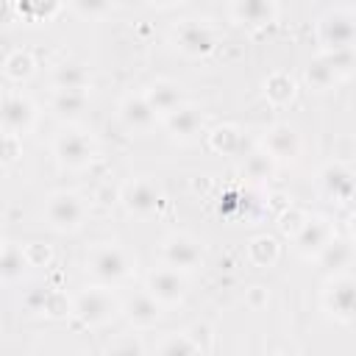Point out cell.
Here are the masks:
<instances>
[{
  "mask_svg": "<svg viewBox=\"0 0 356 356\" xmlns=\"http://www.w3.org/2000/svg\"><path fill=\"white\" fill-rule=\"evenodd\" d=\"M81 270L92 284L120 286L136 275V253L131 248H125L122 242H114V239L92 242L83 253Z\"/></svg>",
  "mask_w": 356,
  "mask_h": 356,
  "instance_id": "cell-1",
  "label": "cell"
},
{
  "mask_svg": "<svg viewBox=\"0 0 356 356\" xmlns=\"http://www.w3.org/2000/svg\"><path fill=\"white\" fill-rule=\"evenodd\" d=\"M70 317L86 331L106 328L122 317V298L114 292V286L89 281V286L70 298Z\"/></svg>",
  "mask_w": 356,
  "mask_h": 356,
  "instance_id": "cell-2",
  "label": "cell"
},
{
  "mask_svg": "<svg viewBox=\"0 0 356 356\" xmlns=\"http://www.w3.org/2000/svg\"><path fill=\"white\" fill-rule=\"evenodd\" d=\"M89 217V200L75 189H53L39 209V220L53 234H75Z\"/></svg>",
  "mask_w": 356,
  "mask_h": 356,
  "instance_id": "cell-3",
  "label": "cell"
},
{
  "mask_svg": "<svg viewBox=\"0 0 356 356\" xmlns=\"http://www.w3.org/2000/svg\"><path fill=\"white\" fill-rule=\"evenodd\" d=\"M50 153L61 170L81 172V170H89L95 164L100 150H97V139L92 136V131L67 122V128H61L50 139Z\"/></svg>",
  "mask_w": 356,
  "mask_h": 356,
  "instance_id": "cell-4",
  "label": "cell"
},
{
  "mask_svg": "<svg viewBox=\"0 0 356 356\" xmlns=\"http://www.w3.org/2000/svg\"><path fill=\"white\" fill-rule=\"evenodd\" d=\"M117 203L122 206V211L128 217L147 220V217H156L164 209L167 195H164V189H161V184L156 178H150V175H131L128 181L120 184Z\"/></svg>",
  "mask_w": 356,
  "mask_h": 356,
  "instance_id": "cell-5",
  "label": "cell"
},
{
  "mask_svg": "<svg viewBox=\"0 0 356 356\" xmlns=\"http://www.w3.org/2000/svg\"><path fill=\"white\" fill-rule=\"evenodd\" d=\"M170 44L184 58L203 61L217 50V28L203 17H184L170 28Z\"/></svg>",
  "mask_w": 356,
  "mask_h": 356,
  "instance_id": "cell-6",
  "label": "cell"
},
{
  "mask_svg": "<svg viewBox=\"0 0 356 356\" xmlns=\"http://www.w3.org/2000/svg\"><path fill=\"white\" fill-rule=\"evenodd\" d=\"M356 72V50H320L317 58L309 61L303 81L314 92H328L348 81Z\"/></svg>",
  "mask_w": 356,
  "mask_h": 356,
  "instance_id": "cell-7",
  "label": "cell"
},
{
  "mask_svg": "<svg viewBox=\"0 0 356 356\" xmlns=\"http://www.w3.org/2000/svg\"><path fill=\"white\" fill-rule=\"evenodd\" d=\"M320 309L339 325L356 323V275L331 273L320 286Z\"/></svg>",
  "mask_w": 356,
  "mask_h": 356,
  "instance_id": "cell-8",
  "label": "cell"
},
{
  "mask_svg": "<svg viewBox=\"0 0 356 356\" xmlns=\"http://www.w3.org/2000/svg\"><path fill=\"white\" fill-rule=\"evenodd\" d=\"M317 44L323 50H356V8L334 6L317 17Z\"/></svg>",
  "mask_w": 356,
  "mask_h": 356,
  "instance_id": "cell-9",
  "label": "cell"
},
{
  "mask_svg": "<svg viewBox=\"0 0 356 356\" xmlns=\"http://www.w3.org/2000/svg\"><path fill=\"white\" fill-rule=\"evenodd\" d=\"M159 261L192 275L206 267V250L203 242L189 231H170L159 242Z\"/></svg>",
  "mask_w": 356,
  "mask_h": 356,
  "instance_id": "cell-10",
  "label": "cell"
},
{
  "mask_svg": "<svg viewBox=\"0 0 356 356\" xmlns=\"http://www.w3.org/2000/svg\"><path fill=\"white\" fill-rule=\"evenodd\" d=\"M145 289L164 306V309H175L186 300L189 295V273H181L170 264H156L145 273Z\"/></svg>",
  "mask_w": 356,
  "mask_h": 356,
  "instance_id": "cell-11",
  "label": "cell"
},
{
  "mask_svg": "<svg viewBox=\"0 0 356 356\" xmlns=\"http://www.w3.org/2000/svg\"><path fill=\"white\" fill-rule=\"evenodd\" d=\"M39 125V106L22 89H8L3 95V134L25 139Z\"/></svg>",
  "mask_w": 356,
  "mask_h": 356,
  "instance_id": "cell-12",
  "label": "cell"
},
{
  "mask_svg": "<svg viewBox=\"0 0 356 356\" xmlns=\"http://www.w3.org/2000/svg\"><path fill=\"white\" fill-rule=\"evenodd\" d=\"M117 122L131 134V136H147L156 131V125H161V117L156 114V108L147 103L145 92H125L117 100Z\"/></svg>",
  "mask_w": 356,
  "mask_h": 356,
  "instance_id": "cell-13",
  "label": "cell"
},
{
  "mask_svg": "<svg viewBox=\"0 0 356 356\" xmlns=\"http://www.w3.org/2000/svg\"><path fill=\"white\" fill-rule=\"evenodd\" d=\"M334 239H337L334 222H331L325 214H309V220L303 222V228H300L289 242H292V250H295L300 259L317 261V256H320Z\"/></svg>",
  "mask_w": 356,
  "mask_h": 356,
  "instance_id": "cell-14",
  "label": "cell"
},
{
  "mask_svg": "<svg viewBox=\"0 0 356 356\" xmlns=\"http://www.w3.org/2000/svg\"><path fill=\"white\" fill-rule=\"evenodd\" d=\"M317 189L337 206H345L356 197V172L342 161H325L317 172Z\"/></svg>",
  "mask_w": 356,
  "mask_h": 356,
  "instance_id": "cell-15",
  "label": "cell"
},
{
  "mask_svg": "<svg viewBox=\"0 0 356 356\" xmlns=\"http://www.w3.org/2000/svg\"><path fill=\"white\" fill-rule=\"evenodd\" d=\"M281 0H228V17L239 28L264 31L278 19Z\"/></svg>",
  "mask_w": 356,
  "mask_h": 356,
  "instance_id": "cell-16",
  "label": "cell"
},
{
  "mask_svg": "<svg viewBox=\"0 0 356 356\" xmlns=\"http://www.w3.org/2000/svg\"><path fill=\"white\" fill-rule=\"evenodd\" d=\"M164 317V306L142 286L128 300H122V320L134 331H153Z\"/></svg>",
  "mask_w": 356,
  "mask_h": 356,
  "instance_id": "cell-17",
  "label": "cell"
},
{
  "mask_svg": "<svg viewBox=\"0 0 356 356\" xmlns=\"http://www.w3.org/2000/svg\"><path fill=\"white\" fill-rule=\"evenodd\" d=\"M259 147L270 153L278 164H292L300 156V134L289 122H275L261 134Z\"/></svg>",
  "mask_w": 356,
  "mask_h": 356,
  "instance_id": "cell-18",
  "label": "cell"
},
{
  "mask_svg": "<svg viewBox=\"0 0 356 356\" xmlns=\"http://www.w3.org/2000/svg\"><path fill=\"white\" fill-rule=\"evenodd\" d=\"M161 125L167 128V134H170L175 142L189 145V142H195V139L203 134L206 114H203L195 103H189V100H186L181 108H175L172 114H167V117L161 120Z\"/></svg>",
  "mask_w": 356,
  "mask_h": 356,
  "instance_id": "cell-19",
  "label": "cell"
},
{
  "mask_svg": "<svg viewBox=\"0 0 356 356\" xmlns=\"http://www.w3.org/2000/svg\"><path fill=\"white\" fill-rule=\"evenodd\" d=\"M142 92H145L147 103L156 108V114H159L161 120L186 103L184 86H181L178 81H172V78H153V81H147V83L142 86Z\"/></svg>",
  "mask_w": 356,
  "mask_h": 356,
  "instance_id": "cell-20",
  "label": "cell"
},
{
  "mask_svg": "<svg viewBox=\"0 0 356 356\" xmlns=\"http://www.w3.org/2000/svg\"><path fill=\"white\" fill-rule=\"evenodd\" d=\"M33 264L28 259V250L22 242H14V239H3V253H0V275H3V284L6 286H14V284H22L28 275H31Z\"/></svg>",
  "mask_w": 356,
  "mask_h": 356,
  "instance_id": "cell-21",
  "label": "cell"
},
{
  "mask_svg": "<svg viewBox=\"0 0 356 356\" xmlns=\"http://www.w3.org/2000/svg\"><path fill=\"white\" fill-rule=\"evenodd\" d=\"M50 86L53 89H75V92H89L92 86V70L83 61L64 58L53 64L50 70Z\"/></svg>",
  "mask_w": 356,
  "mask_h": 356,
  "instance_id": "cell-22",
  "label": "cell"
},
{
  "mask_svg": "<svg viewBox=\"0 0 356 356\" xmlns=\"http://www.w3.org/2000/svg\"><path fill=\"white\" fill-rule=\"evenodd\" d=\"M47 108L58 117V120H67V122H75L86 114L89 108V92H75V89H53L50 92V100H47Z\"/></svg>",
  "mask_w": 356,
  "mask_h": 356,
  "instance_id": "cell-23",
  "label": "cell"
},
{
  "mask_svg": "<svg viewBox=\"0 0 356 356\" xmlns=\"http://www.w3.org/2000/svg\"><path fill=\"white\" fill-rule=\"evenodd\" d=\"M36 70H39V64H36V58H33L31 50L14 47V50H8L6 58H3V78H6L8 83H14V86H25V83L36 75Z\"/></svg>",
  "mask_w": 356,
  "mask_h": 356,
  "instance_id": "cell-24",
  "label": "cell"
},
{
  "mask_svg": "<svg viewBox=\"0 0 356 356\" xmlns=\"http://www.w3.org/2000/svg\"><path fill=\"white\" fill-rule=\"evenodd\" d=\"M261 92H264V100H267L270 106L284 108V106H289V103L295 100V95H298V81H295L286 70H275V72H270V75L264 78Z\"/></svg>",
  "mask_w": 356,
  "mask_h": 356,
  "instance_id": "cell-25",
  "label": "cell"
},
{
  "mask_svg": "<svg viewBox=\"0 0 356 356\" xmlns=\"http://www.w3.org/2000/svg\"><path fill=\"white\" fill-rule=\"evenodd\" d=\"M206 142H209V147H211L214 153H220V156H245V147H248L242 128H239V125H231V122L211 128V131L206 134Z\"/></svg>",
  "mask_w": 356,
  "mask_h": 356,
  "instance_id": "cell-26",
  "label": "cell"
},
{
  "mask_svg": "<svg viewBox=\"0 0 356 356\" xmlns=\"http://www.w3.org/2000/svg\"><path fill=\"white\" fill-rule=\"evenodd\" d=\"M22 306L31 314H47V317H58V314H70V300H61L58 292L47 289V286H36L28 289L22 298Z\"/></svg>",
  "mask_w": 356,
  "mask_h": 356,
  "instance_id": "cell-27",
  "label": "cell"
},
{
  "mask_svg": "<svg viewBox=\"0 0 356 356\" xmlns=\"http://www.w3.org/2000/svg\"><path fill=\"white\" fill-rule=\"evenodd\" d=\"M245 253H248V261H250L253 267H264V270H267V267H275V264H278V259H281V245H278L275 236L259 234V236H253V239L248 242Z\"/></svg>",
  "mask_w": 356,
  "mask_h": 356,
  "instance_id": "cell-28",
  "label": "cell"
},
{
  "mask_svg": "<svg viewBox=\"0 0 356 356\" xmlns=\"http://www.w3.org/2000/svg\"><path fill=\"white\" fill-rule=\"evenodd\" d=\"M153 353H159V356H192V353H200V348L192 339V334L186 328H181V331L161 334V339L153 345Z\"/></svg>",
  "mask_w": 356,
  "mask_h": 356,
  "instance_id": "cell-29",
  "label": "cell"
},
{
  "mask_svg": "<svg viewBox=\"0 0 356 356\" xmlns=\"http://www.w3.org/2000/svg\"><path fill=\"white\" fill-rule=\"evenodd\" d=\"M67 3H70V11L86 22H100L111 17V11L117 8V0H67Z\"/></svg>",
  "mask_w": 356,
  "mask_h": 356,
  "instance_id": "cell-30",
  "label": "cell"
},
{
  "mask_svg": "<svg viewBox=\"0 0 356 356\" xmlns=\"http://www.w3.org/2000/svg\"><path fill=\"white\" fill-rule=\"evenodd\" d=\"M64 3H67V0H17L19 14H22L28 22H50V19L61 11Z\"/></svg>",
  "mask_w": 356,
  "mask_h": 356,
  "instance_id": "cell-31",
  "label": "cell"
},
{
  "mask_svg": "<svg viewBox=\"0 0 356 356\" xmlns=\"http://www.w3.org/2000/svg\"><path fill=\"white\" fill-rule=\"evenodd\" d=\"M275 164H278V161H275L270 153H264V150L259 147V150L245 153V164H242V170H245V175H248V178L261 181V178H270V175H273Z\"/></svg>",
  "mask_w": 356,
  "mask_h": 356,
  "instance_id": "cell-32",
  "label": "cell"
},
{
  "mask_svg": "<svg viewBox=\"0 0 356 356\" xmlns=\"http://www.w3.org/2000/svg\"><path fill=\"white\" fill-rule=\"evenodd\" d=\"M350 256H353V253H350V245H348V242H342V239L337 236V239H334V242H331V245L317 256V261H320L323 267H328L331 273H339L342 267H348Z\"/></svg>",
  "mask_w": 356,
  "mask_h": 356,
  "instance_id": "cell-33",
  "label": "cell"
},
{
  "mask_svg": "<svg viewBox=\"0 0 356 356\" xmlns=\"http://www.w3.org/2000/svg\"><path fill=\"white\" fill-rule=\"evenodd\" d=\"M309 220V211H303V209H298V206H289L281 217H278V228H281V234L284 236H295L300 228H303V222Z\"/></svg>",
  "mask_w": 356,
  "mask_h": 356,
  "instance_id": "cell-34",
  "label": "cell"
},
{
  "mask_svg": "<svg viewBox=\"0 0 356 356\" xmlns=\"http://www.w3.org/2000/svg\"><path fill=\"white\" fill-rule=\"evenodd\" d=\"M186 331H189V334H192V339L197 342L200 353H214V348H217V337H214V328H211L209 323L197 320V323L186 325Z\"/></svg>",
  "mask_w": 356,
  "mask_h": 356,
  "instance_id": "cell-35",
  "label": "cell"
},
{
  "mask_svg": "<svg viewBox=\"0 0 356 356\" xmlns=\"http://www.w3.org/2000/svg\"><path fill=\"white\" fill-rule=\"evenodd\" d=\"M145 350H147V345L139 342L136 331H134V334H117V337L106 345V353H145Z\"/></svg>",
  "mask_w": 356,
  "mask_h": 356,
  "instance_id": "cell-36",
  "label": "cell"
},
{
  "mask_svg": "<svg viewBox=\"0 0 356 356\" xmlns=\"http://www.w3.org/2000/svg\"><path fill=\"white\" fill-rule=\"evenodd\" d=\"M25 250H28V259H31L33 270L36 267H47L53 261V248L44 245V242H31V245H25Z\"/></svg>",
  "mask_w": 356,
  "mask_h": 356,
  "instance_id": "cell-37",
  "label": "cell"
},
{
  "mask_svg": "<svg viewBox=\"0 0 356 356\" xmlns=\"http://www.w3.org/2000/svg\"><path fill=\"white\" fill-rule=\"evenodd\" d=\"M19 153H22V139L19 136H11V134H3V164L11 167Z\"/></svg>",
  "mask_w": 356,
  "mask_h": 356,
  "instance_id": "cell-38",
  "label": "cell"
},
{
  "mask_svg": "<svg viewBox=\"0 0 356 356\" xmlns=\"http://www.w3.org/2000/svg\"><path fill=\"white\" fill-rule=\"evenodd\" d=\"M267 298H270V295H267V289H264V286H250L248 300H250V306H253V309H259L261 303H267Z\"/></svg>",
  "mask_w": 356,
  "mask_h": 356,
  "instance_id": "cell-39",
  "label": "cell"
},
{
  "mask_svg": "<svg viewBox=\"0 0 356 356\" xmlns=\"http://www.w3.org/2000/svg\"><path fill=\"white\" fill-rule=\"evenodd\" d=\"M150 8H159V11H170V8H175V6H181L184 0H145Z\"/></svg>",
  "mask_w": 356,
  "mask_h": 356,
  "instance_id": "cell-40",
  "label": "cell"
},
{
  "mask_svg": "<svg viewBox=\"0 0 356 356\" xmlns=\"http://www.w3.org/2000/svg\"><path fill=\"white\" fill-rule=\"evenodd\" d=\"M345 225H348V234H350V239L356 242V209L348 214V220H345Z\"/></svg>",
  "mask_w": 356,
  "mask_h": 356,
  "instance_id": "cell-41",
  "label": "cell"
},
{
  "mask_svg": "<svg viewBox=\"0 0 356 356\" xmlns=\"http://www.w3.org/2000/svg\"><path fill=\"white\" fill-rule=\"evenodd\" d=\"M11 3H17V0H11Z\"/></svg>",
  "mask_w": 356,
  "mask_h": 356,
  "instance_id": "cell-42",
  "label": "cell"
}]
</instances>
